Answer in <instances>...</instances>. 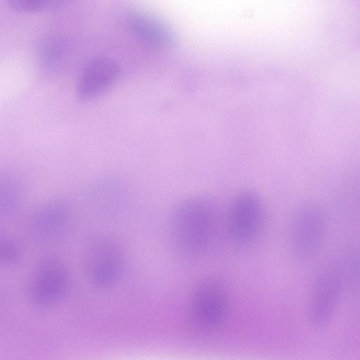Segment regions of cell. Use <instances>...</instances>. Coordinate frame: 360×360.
<instances>
[{
  "mask_svg": "<svg viewBox=\"0 0 360 360\" xmlns=\"http://www.w3.org/2000/svg\"><path fill=\"white\" fill-rule=\"evenodd\" d=\"M86 255L87 275L94 286L108 288L119 280L124 258L115 240L107 237L98 238L89 246Z\"/></svg>",
  "mask_w": 360,
  "mask_h": 360,
  "instance_id": "obj_6",
  "label": "cell"
},
{
  "mask_svg": "<svg viewBox=\"0 0 360 360\" xmlns=\"http://www.w3.org/2000/svg\"><path fill=\"white\" fill-rule=\"evenodd\" d=\"M65 1V0H8L11 8L20 13H33L41 10L46 6H60Z\"/></svg>",
  "mask_w": 360,
  "mask_h": 360,
  "instance_id": "obj_13",
  "label": "cell"
},
{
  "mask_svg": "<svg viewBox=\"0 0 360 360\" xmlns=\"http://www.w3.org/2000/svg\"><path fill=\"white\" fill-rule=\"evenodd\" d=\"M20 188L11 177L0 176V214L11 212L18 202Z\"/></svg>",
  "mask_w": 360,
  "mask_h": 360,
  "instance_id": "obj_12",
  "label": "cell"
},
{
  "mask_svg": "<svg viewBox=\"0 0 360 360\" xmlns=\"http://www.w3.org/2000/svg\"><path fill=\"white\" fill-rule=\"evenodd\" d=\"M217 217L216 205L207 196H192L181 201L174 211L169 230L177 252L186 258L202 255L213 240Z\"/></svg>",
  "mask_w": 360,
  "mask_h": 360,
  "instance_id": "obj_1",
  "label": "cell"
},
{
  "mask_svg": "<svg viewBox=\"0 0 360 360\" xmlns=\"http://www.w3.org/2000/svg\"><path fill=\"white\" fill-rule=\"evenodd\" d=\"M229 307V295L225 285L217 279H205L192 293L189 307L191 321L200 330H214L226 321Z\"/></svg>",
  "mask_w": 360,
  "mask_h": 360,
  "instance_id": "obj_3",
  "label": "cell"
},
{
  "mask_svg": "<svg viewBox=\"0 0 360 360\" xmlns=\"http://www.w3.org/2000/svg\"><path fill=\"white\" fill-rule=\"evenodd\" d=\"M62 41L53 37L42 39L39 46V57L42 65L47 69H53L59 64L64 54Z\"/></svg>",
  "mask_w": 360,
  "mask_h": 360,
  "instance_id": "obj_11",
  "label": "cell"
},
{
  "mask_svg": "<svg viewBox=\"0 0 360 360\" xmlns=\"http://www.w3.org/2000/svg\"><path fill=\"white\" fill-rule=\"evenodd\" d=\"M264 204L254 190H245L233 200L228 212L227 229L231 239L239 245L255 241L263 230Z\"/></svg>",
  "mask_w": 360,
  "mask_h": 360,
  "instance_id": "obj_5",
  "label": "cell"
},
{
  "mask_svg": "<svg viewBox=\"0 0 360 360\" xmlns=\"http://www.w3.org/2000/svg\"><path fill=\"white\" fill-rule=\"evenodd\" d=\"M70 210L61 201H52L41 207L34 214L30 232L35 240H51L61 236L70 219Z\"/></svg>",
  "mask_w": 360,
  "mask_h": 360,
  "instance_id": "obj_10",
  "label": "cell"
},
{
  "mask_svg": "<svg viewBox=\"0 0 360 360\" xmlns=\"http://www.w3.org/2000/svg\"><path fill=\"white\" fill-rule=\"evenodd\" d=\"M124 22L133 37L146 46L164 49L174 43V35L170 28L148 14L131 11L126 15Z\"/></svg>",
  "mask_w": 360,
  "mask_h": 360,
  "instance_id": "obj_9",
  "label": "cell"
},
{
  "mask_svg": "<svg viewBox=\"0 0 360 360\" xmlns=\"http://www.w3.org/2000/svg\"><path fill=\"white\" fill-rule=\"evenodd\" d=\"M20 257V250L7 237L0 236V265L14 264Z\"/></svg>",
  "mask_w": 360,
  "mask_h": 360,
  "instance_id": "obj_14",
  "label": "cell"
},
{
  "mask_svg": "<svg viewBox=\"0 0 360 360\" xmlns=\"http://www.w3.org/2000/svg\"><path fill=\"white\" fill-rule=\"evenodd\" d=\"M344 286L341 262H333L320 269L312 285L308 308L314 327L323 328L330 323Z\"/></svg>",
  "mask_w": 360,
  "mask_h": 360,
  "instance_id": "obj_4",
  "label": "cell"
},
{
  "mask_svg": "<svg viewBox=\"0 0 360 360\" xmlns=\"http://www.w3.org/2000/svg\"><path fill=\"white\" fill-rule=\"evenodd\" d=\"M326 233L323 213L315 205L304 204L294 212L289 233V249L293 259L306 262L320 250Z\"/></svg>",
  "mask_w": 360,
  "mask_h": 360,
  "instance_id": "obj_2",
  "label": "cell"
},
{
  "mask_svg": "<svg viewBox=\"0 0 360 360\" xmlns=\"http://www.w3.org/2000/svg\"><path fill=\"white\" fill-rule=\"evenodd\" d=\"M119 75V65L112 59L104 56L91 59L84 68L78 81V97L89 101L100 96L115 84Z\"/></svg>",
  "mask_w": 360,
  "mask_h": 360,
  "instance_id": "obj_8",
  "label": "cell"
},
{
  "mask_svg": "<svg viewBox=\"0 0 360 360\" xmlns=\"http://www.w3.org/2000/svg\"><path fill=\"white\" fill-rule=\"evenodd\" d=\"M69 279L68 270L60 260L47 259L40 264L27 288L28 297L40 309L51 308L65 295Z\"/></svg>",
  "mask_w": 360,
  "mask_h": 360,
  "instance_id": "obj_7",
  "label": "cell"
}]
</instances>
